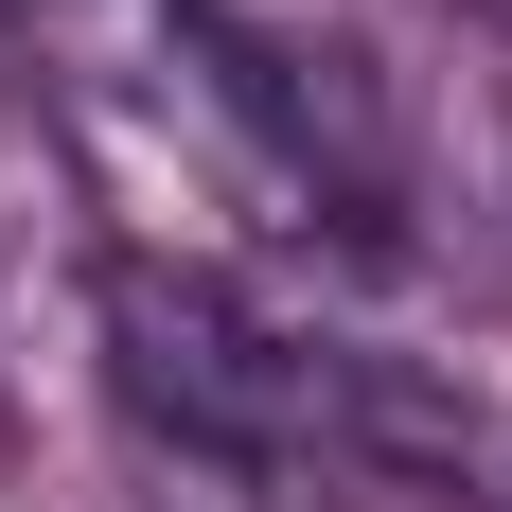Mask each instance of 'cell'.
Here are the masks:
<instances>
[{
    "label": "cell",
    "mask_w": 512,
    "mask_h": 512,
    "mask_svg": "<svg viewBox=\"0 0 512 512\" xmlns=\"http://www.w3.org/2000/svg\"><path fill=\"white\" fill-rule=\"evenodd\" d=\"M106 389L142 442L177 460H230V477H318V460H371V371L248 318L212 265H159L124 248L106 265Z\"/></svg>",
    "instance_id": "1"
},
{
    "label": "cell",
    "mask_w": 512,
    "mask_h": 512,
    "mask_svg": "<svg viewBox=\"0 0 512 512\" xmlns=\"http://www.w3.org/2000/svg\"><path fill=\"white\" fill-rule=\"evenodd\" d=\"M0 53L36 89L159 106V89H195V0H0Z\"/></svg>",
    "instance_id": "2"
},
{
    "label": "cell",
    "mask_w": 512,
    "mask_h": 512,
    "mask_svg": "<svg viewBox=\"0 0 512 512\" xmlns=\"http://www.w3.org/2000/svg\"><path fill=\"white\" fill-rule=\"evenodd\" d=\"M477 18H512V0H477Z\"/></svg>",
    "instance_id": "3"
}]
</instances>
